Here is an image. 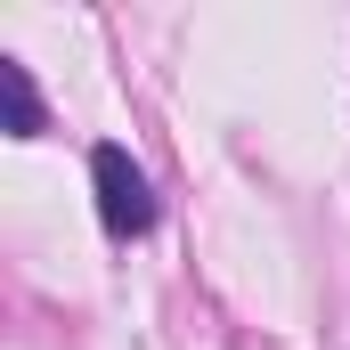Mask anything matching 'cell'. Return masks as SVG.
I'll list each match as a JSON object with an SVG mask.
<instances>
[{
  "label": "cell",
  "instance_id": "cell-2",
  "mask_svg": "<svg viewBox=\"0 0 350 350\" xmlns=\"http://www.w3.org/2000/svg\"><path fill=\"white\" fill-rule=\"evenodd\" d=\"M0 98H8V139H49V106L25 57H0Z\"/></svg>",
  "mask_w": 350,
  "mask_h": 350
},
{
  "label": "cell",
  "instance_id": "cell-1",
  "mask_svg": "<svg viewBox=\"0 0 350 350\" xmlns=\"http://www.w3.org/2000/svg\"><path fill=\"white\" fill-rule=\"evenodd\" d=\"M90 196H98L106 245H139V237H155V220H163V187H155V172H147L122 139H98V147H90Z\"/></svg>",
  "mask_w": 350,
  "mask_h": 350
}]
</instances>
